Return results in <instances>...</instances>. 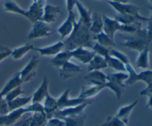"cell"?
Segmentation results:
<instances>
[{"instance_id":"1","label":"cell","mask_w":152,"mask_h":126,"mask_svg":"<svg viewBox=\"0 0 152 126\" xmlns=\"http://www.w3.org/2000/svg\"><path fill=\"white\" fill-rule=\"evenodd\" d=\"M93 36L90 31V27L85 25L80 19L77 22L75 21L74 30L63 42L64 48L67 50H73L78 47L92 48Z\"/></svg>"},{"instance_id":"2","label":"cell","mask_w":152,"mask_h":126,"mask_svg":"<svg viewBox=\"0 0 152 126\" xmlns=\"http://www.w3.org/2000/svg\"><path fill=\"white\" fill-rule=\"evenodd\" d=\"M102 16L103 21V32L112 39H114V35L117 31L133 34L141 28L142 25L141 22L134 25H122L114 19H111L105 15H102Z\"/></svg>"},{"instance_id":"3","label":"cell","mask_w":152,"mask_h":126,"mask_svg":"<svg viewBox=\"0 0 152 126\" xmlns=\"http://www.w3.org/2000/svg\"><path fill=\"white\" fill-rule=\"evenodd\" d=\"M128 78H129V74L126 72H117L108 74L105 87L112 90L116 97L118 99H120L126 87L125 82Z\"/></svg>"},{"instance_id":"4","label":"cell","mask_w":152,"mask_h":126,"mask_svg":"<svg viewBox=\"0 0 152 126\" xmlns=\"http://www.w3.org/2000/svg\"><path fill=\"white\" fill-rule=\"evenodd\" d=\"M148 40L146 37V30L140 28L137 31L133 36H127L124 38L123 42L121 43V45L128 47L131 50H137L140 53L145 47H148Z\"/></svg>"},{"instance_id":"5","label":"cell","mask_w":152,"mask_h":126,"mask_svg":"<svg viewBox=\"0 0 152 126\" xmlns=\"http://www.w3.org/2000/svg\"><path fill=\"white\" fill-rule=\"evenodd\" d=\"M126 72L129 74V78L125 82L126 86L132 85L136 83L137 82H143L146 84L152 82L151 70H145L140 73H137L131 63L126 65Z\"/></svg>"},{"instance_id":"6","label":"cell","mask_w":152,"mask_h":126,"mask_svg":"<svg viewBox=\"0 0 152 126\" xmlns=\"http://www.w3.org/2000/svg\"><path fill=\"white\" fill-rule=\"evenodd\" d=\"M119 14H123V15H130V16H135L137 17L138 19H140L142 22H147L149 21V18L144 17V16H141L140 14V8L137 6L134 5V4H129V3H126V4H123V3H117L114 2V1H106Z\"/></svg>"},{"instance_id":"7","label":"cell","mask_w":152,"mask_h":126,"mask_svg":"<svg viewBox=\"0 0 152 126\" xmlns=\"http://www.w3.org/2000/svg\"><path fill=\"white\" fill-rule=\"evenodd\" d=\"M54 33V30L50 28L47 23L39 20L33 23L32 28L28 34V39L29 40H33L36 39L48 37Z\"/></svg>"},{"instance_id":"8","label":"cell","mask_w":152,"mask_h":126,"mask_svg":"<svg viewBox=\"0 0 152 126\" xmlns=\"http://www.w3.org/2000/svg\"><path fill=\"white\" fill-rule=\"evenodd\" d=\"M40 59L38 56H32L28 63L19 72L22 82H28L35 77L37 68L38 67Z\"/></svg>"},{"instance_id":"9","label":"cell","mask_w":152,"mask_h":126,"mask_svg":"<svg viewBox=\"0 0 152 126\" xmlns=\"http://www.w3.org/2000/svg\"><path fill=\"white\" fill-rule=\"evenodd\" d=\"M94 100L90 99V100L87 101V102H84V103L81 104V105H77V106L71 107V108H64V109L58 110V111L54 114L53 117H56V118H59L62 119L65 118V117L84 114V111L85 110H86V108H87L88 105H90L91 104H92Z\"/></svg>"},{"instance_id":"10","label":"cell","mask_w":152,"mask_h":126,"mask_svg":"<svg viewBox=\"0 0 152 126\" xmlns=\"http://www.w3.org/2000/svg\"><path fill=\"white\" fill-rule=\"evenodd\" d=\"M46 0H36L34 1L27 10V19L32 23L41 20Z\"/></svg>"},{"instance_id":"11","label":"cell","mask_w":152,"mask_h":126,"mask_svg":"<svg viewBox=\"0 0 152 126\" xmlns=\"http://www.w3.org/2000/svg\"><path fill=\"white\" fill-rule=\"evenodd\" d=\"M70 89H66L60 96L57 99L58 109H64V108H71V107L77 106L88 100H85L82 98L77 97L74 99H71L69 97ZM90 100V99H89Z\"/></svg>"},{"instance_id":"12","label":"cell","mask_w":152,"mask_h":126,"mask_svg":"<svg viewBox=\"0 0 152 126\" xmlns=\"http://www.w3.org/2000/svg\"><path fill=\"white\" fill-rule=\"evenodd\" d=\"M58 69L59 71V76L63 80H66L76 76L83 71L81 67L73 63L71 61L65 63V65H62Z\"/></svg>"},{"instance_id":"13","label":"cell","mask_w":152,"mask_h":126,"mask_svg":"<svg viewBox=\"0 0 152 126\" xmlns=\"http://www.w3.org/2000/svg\"><path fill=\"white\" fill-rule=\"evenodd\" d=\"M68 13V16H67L65 21L57 29L58 34L60 35L62 39L66 38L71 34L74 30V22L76 21L75 14H74V11H70Z\"/></svg>"},{"instance_id":"14","label":"cell","mask_w":152,"mask_h":126,"mask_svg":"<svg viewBox=\"0 0 152 126\" xmlns=\"http://www.w3.org/2000/svg\"><path fill=\"white\" fill-rule=\"evenodd\" d=\"M64 48V42L62 41L56 42V43L44 47H34L33 50L37 51L39 53L40 56H56V54L61 52Z\"/></svg>"},{"instance_id":"15","label":"cell","mask_w":152,"mask_h":126,"mask_svg":"<svg viewBox=\"0 0 152 126\" xmlns=\"http://www.w3.org/2000/svg\"><path fill=\"white\" fill-rule=\"evenodd\" d=\"M61 13L60 7L58 6L51 5V4H45L43 10V14L42 16L41 21L45 23H53L56 21L58 16Z\"/></svg>"},{"instance_id":"16","label":"cell","mask_w":152,"mask_h":126,"mask_svg":"<svg viewBox=\"0 0 152 126\" xmlns=\"http://www.w3.org/2000/svg\"><path fill=\"white\" fill-rule=\"evenodd\" d=\"M71 51V57L80 61L83 64H88L96 53L88 50L86 47H78Z\"/></svg>"},{"instance_id":"17","label":"cell","mask_w":152,"mask_h":126,"mask_svg":"<svg viewBox=\"0 0 152 126\" xmlns=\"http://www.w3.org/2000/svg\"><path fill=\"white\" fill-rule=\"evenodd\" d=\"M85 79L92 85L103 86L105 87V84L107 82V75L101 71H91L86 76Z\"/></svg>"},{"instance_id":"18","label":"cell","mask_w":152,"mask_h":126,"mask_svg":"<svg viewBox=\"0 0 152 126\" xmlns=\"http://www.w3.org/2000/svg\"><path fill=\"white\" fill-rule=\"evenodd\" d=\"M44 100V104L42 105L43 108H44V113L47 119H49L53 117L55 113L59 110L58 109L57 99L50 96V93H48Z\"/></svg>"},{"instance_id":"19","label":"cell","mask_w":152,"mask_h":126,"mask_svg":"<svg viewBox=\"0 0 152 126\" xmlns=\"http://www.w3.org/2000/svg\"><path fill=\"white\" fill-rule=\"evenodd\" d=\"M48 79L47 77L45 76L42 79V82L39 88L36 90L32 95V99H31V102L35 103V102H39L44 100L45 98L46 97L47 94L48 93Z\"/></svg>"},{"instance_id":"20","label":"cell","mask_w":152,"mask_h":126,"mask_svg":"<svg viewBox=\"0 0 152 126\" xmlns=\"http://www.w3.org/2000/svg\"><path fill=\"white\" fill-rule=\"evenodd\" d=\"M71 59H72V57H71V51L70 50H65L63 51L62 50L58 54L54 56L53 59H50V65L56 68H59L62 65H65V63L69 62Z\"/></svg>"},{"instance_id":"21","label":"cell","mask_w":152,"mask_h":126,"mask_svg":"<svg viewBox=\"0 0 152 126\" xmlns=\"http://www.w3.org/2000/svg\"><path fill=\"white\" fill-rule=\"evenodd\" d=\"M90 31L92 34L96 35L103 31V21L102 16L97 12L91 13V22Z\"/></svg>"},{"instance_id":"22","label":"cell","mask_w":152,"mask_h":126,"mask_svg":"<svg viewBox=\"0 0 152 126\" xmlns=\"http://www.w3.org/2000/svg\"><path fill=\"white\" fill-rule=\"evenodd\" d=\"M88 65V72L94 71H102L108 68L105 59L102 56L97 54L94 55V56L92 58L91 62Z\"/></svg>"},{"instance_id":"23","label":"cell","mask_w":152,"mask_h":126,"mask_svg":"<svg viewBox=\"0 0 152 126\" xmlns=\"http://www.w3.org/2000/svg\"><path fill=\"white\" fill-rule=\"evenodd\" d=\"M137 103H138V101L136 100L134 101V102H132V103L129 104V105L121 107V108L119 109L116 117H117L118 119H120V120H122L125 124L127 125L128 122H129V116H130L131 113L132 112V111L134 109L135 107L137 106Z\"/></svg>"},{"instance_id":"24","label":"cell","mask_w":152,"mask_h":126,"mask_svg":"<svg viewBox=\"0 0 152 126\" xmlns=\"http://www.w3.org/2000/svg\"><path fill=\"white\" fill-rule=\"evenodd\" d=\"M76 7L80 14V20L85 25L88 26H91V11L90 10H88L79 0L76 2Z\"/></svg>"},{"instance_id":"25","label":"cell","mask_w":152,"mask_h":126,"mask_svg":"<svg viewBox=\"0 0 152 126\" xmlns=\"http://www.w3.org/2000/svg\"><path fill=\"white\" fill-rule=\"evenodd\" d=\"M105 87L103 86L92 85L89 87H83L78 97L82 98L85 100H89L96 96L98 93H100Z\"/></svg>"},{"instance_id":"26","label":"cell","mask_w":152,"mask_h":126,"mask_svg":"<svg viewBox=\"0 0 152 126\" xmlns=\"http://www.w3.org/2000/svg\"><path fill=\"white\" fill-rule=\"evenodd\" d=\"M25 113H26L25 107V108H19V109L10 111L8 114L4 115L5 126H13Z\"/></svg>"},{"instance_id":"27","label":"cell","mask_w":152,"mask_h":126,"mask_svg":"<svg viewBox=\"0 0 152 126\" xmlns=\"http://www.w3.org/2000/svg\"><path fill=\"white\" fill-rule=\"evenodd\" d=\"M31 99L32 96H26V97H19L16 98L13 100L10 101V102H7V108H8L9 112L14 110L19 109V108H25L28 104H29L31 102Z\"/></svg>"},{"instance_id":"28","label":"cell","mask_w":152,"mask_h":126,"mask_svg":"<svg viewBox=\"0 0 152 126\" xmlns=\"http://www.w3.org/2000/svg\"><path fill=\"white\" fill-rule=\"evenodd\" d=\"M136 66L138 68L148 70L149 68V48L145 47L144 50L140 52L137 59L136 60Z\"/></svg>"},{"instance_id":"29","label":"cell","mask_w":152,"mask_h":126,"mask_svg":"<svg viewBox=\"0 0 152 126\" xmlns=\"http://www.w3.org/2000/svg\"><path fill=\"white\" fill-rule=\"evenodd\" d=\"M93 39L95 40L96 43L107 47V48H114V47H115L116 45L114 39L110 38L103 31L99 33V34H96V35H94Z\"/></svg>"},{"instance_id":"30","label":"cell","mask_w":152,"mask_h":126,"mask_svg":"<svg viewBox=\"0 0 152 126\" xmlns=\"http://www.w3.org/2000/svg\"><path fill=\"white\" fill-rule=\"evenodd\" d=\"M22 83L23 82H22V79H21L20 76H19V72H18L11 79L9 80L8 82L5 84V86L3 87L2 90L0 91V93H1V94L4 97V96H5L7 93H8L10 90H13V89H15L16 87L22 85Z\"/></svg>"},{"instance_id":"31","label":"cell","mask_w":152,"mask_h":126,"mask_svg":"<svg viewBox=\"0 0 152 126\" xmlns=\"http://www.w3.org/2000/svg\"><path fill=\"white\" fill-rule=\"evenodd\" d=\"M62 119L65 122V126H84L86 120V115L85 114H82L65 117Z\"/></svg>"},{"instance_id":"32","label":"cell","mask_w":152,"mask_h":126,"mask_svg":"<svg viewBox=\"0 0 152 126\" xmlns=\"http://www.w3.org/2000/svg\"><path fill=\"white\" fill-rule=\"evenodd\" d=\"M104 59L106 61L108 68H112V69L117 71V72H126V65L123 63H122L117 59L113 57L111 55H108V56H105Z\"/></svg>"},{"instance_id":"33","label":"cell","mask_w":152,"mask_h":126,"mask_svg":"<svg viewBox=\"0 0 152 126\" xmlns=\"http://www.w3.org/2000/svg\"><path fill=\"white\" fill-rule=\"evenodd\" d=\"M34 46L31 44H27L25 45L20 46L19 47L14 48L12 50L11 56L13 59L15 60H19V59H22L25 55H26L28 52L31 50H33Z\"/></svg>"},{"instance_id":"34","label":"cell","mask_w":152,"mask_h":126,"mask_svg":"<svg viewBox=\"0 0 152 126\" xmlns=\"http://www.w3.org/2000/svg\"><path fill=\"white\" fill-rule=\"evenodd\" d=\"M4 9L5 11L10 12V13H16V14L21 15L26 18L27 10H23L22 7H19L18 4H16L14 1H7L4 4Z\"/></svg>"},{"instance_id":"35","label":"cell","mask_w":152,"mask_h":126,"mask_svg":"<svg viewBox=\"0 0 152 126\" xmlns=\"http://www.w3.org/2000/svg\"><path fill=\"white\" fill-rule=\"evenodd\" d=\"M114 19L120 22L122 25H134V24L140 23L142 22V21L137 17L130 16V15H123V14H117L116 15Z\"/></svg>"},{"instance_id":"36","label":"cell","mask_w":152,"mask_h":126,"mask_svg":"<svg viewBox=\"0 0 152 126\" xmlns=\"http://www.w3.org/2000/svg\"><path fill=\"white\" fill-rule=\"evenodd\" d=\"M45 114L42 113H33L31 114L29 126H45L47 122Z\"/></svg>"},{"instance_id":"37","label":"cell","mask_w":152,"mask_h":126,"mask_svg":"<svg viewBox=\"0 0 152 126\" xmlns=\"http://www.w3.org/2000/svg\"><path fill=\"white\" fill-rule=\"evenodd\" d=\"M110 55L113 57L116 58V59H118L119 61L122 62V63L124 64L125 65H128V64L130 63L129 62V59L126 54H124L122 52L119 51V50H116L114 48H110Z\"/></svg>"},{"instance_id":"38","label":"cell","mask_w":152,"mask_h":126,"mask_svg":"<svg viewBox=\"0 0 152 126\" xmlns=\"http://www.w3.org/2000/svg\"><path fill=\"white\" fill-rule=\"evenodd\" d=\"M24 93H25V92L22 90V86L20 85L19 86V87H16L15 89H13V90H10L8 93H7V94L4 96V98L6 100V102H10V101L13 100V99H16V98L20 96L21 95L23 94Z\"/></svg>"},{"instance_id":"39","label":"cell","mask_w":152,"mask_h":126,"mask_svg":"<svg viewBox=\"0 0 152 126\" xmlns=\"http://www.w3.org/2000/svg\"><path fill=\"white\" fill-rule=\"evenodd\" d=\"M100 126H126V125L116 116H110Z\"/></svg>"},{"instance_id":"40","label":"cell","mask_w":152,"mask_h":126,"mask_svg":"<svg viewBox=\"0 0 152 126\" xmlns=\"http://www.w3.org/2000/svg\"><path fill=\"white\" fill-rule=\"evenodd\" d=\"M93 49V51L96 54L99 55V56H102L103 58H105V56L110 55V49L107 48V47H104V46L100 45L98 43H95L94 44L92 47Z\"/></svg>"},{"instance_id":"41","label":"cell","mask_w":152,"mask_h":126,"mask_svg":"<svg viewBox=\"0 0 152 126\" xmlns=\"http://www.w3.org/2000/svg\"><path fill=\"white\" fill-rule=\"evenodd\" d=\"M26 113H44V108L43 105L39 102H35V103H31L28 106L25 107Z\"/></svg>"},{"instance_id":"42","label":"cell","mask_w":152,"mask_h":126,"mask_svg":"<svg viewBox=\"0 0 152 126\" xmlns=\"http://www.w3.org/2000/svg\"><path fill=\"white\" fill-rule=\"evenodd\" d=\"M45 126H65V122L61 119L52 117L47 120Z\"/></svg>"},{"instance_id":"43","label":"cell","mask_w":152,"mask_h":126,"mask_svg":"<svg viewBox=\"0 0 152 126\" xmlns=\"http://www.w3.org/2000/svg\"><path fill=\"white\" fill-rule=\"evenodd\" d=\"M12 50L6 46L0 45V62L5 59L6 58L11 56Z\"/></svg>"},{"instance_id":"44","label":"cell","mask_w":152,"mask_h":126,"mask_svg":"<svg viewBox=\"0 0 152 126\" xmlns=\"http://www.w3.org/2000/svg\"><path fill=\"white\" fill-rule=\"evenodd\" d=\"M146 30V37L148 43L152 41V20L149 18V21L148 22V26L145 28Z\"/></svg>"},{"instance_id":"45","label":"cell","mask_w":152,"mask_h":126,"mask_svg":"<svg viewBox=\"0 0 152 126\" xmlns=\"http://www.w3.org/2000/svg\"><path fill=\"white\" fill-rule=\"evenodd\" d=\"M141 96H149L152 95V82L147 84V87L140 92Z\"/></svg>"},{"instance_id":"46","label":"cell","mask_w":152,"mask_h":126,"mask_svg":"<svg viewBox=\"0 0 152 126\" xmlns=\"http://www.w3.org/2000/svg\"><path fill=\"white\" fill-rule=\"evenodd\" d=\"M77 0H66V9L68 12L73 11Z\"/></svg>"},{"instance_id":"47","label":"cell","mask_w":152,"mask_h":126,"mask_svg":"<svg viewBox=\"0 0 152 126\" xmlns=\"http://www.w3.org/2000/svg\"><path fill=\"white\" fill-rule=\"evenodd\" d=\"M148 102H147L146 108H151V109H152V95L148 96Z\"/></svg>"},{"instance_id":"48","label":"cell","mask_w":152,"mask_h":126,"mask_svg":"<svg viewBox=\"0 0 152 126\" xmlns=\"http://www.w3.org/2000/svg\"><path fill=\"white\" fill-rule=\"evenodd\" d=\"M106 1H114V2L123 3V4H126V3H129V0H106Z\"/></svg>"},{"instance_id":"49","label":"cell","mask_w":152,"mask_h":126,"mask_svg":"<svg viewBox=\"0 0 152 126\" xmlns=\"http://www.w3.org/2000/svg\"><path fill=\"white\" fill-rule=\"evenodd\" d=\"M92 1H103V0H92Z\"/></svg>"},{"instance_id":"50","label":"cell","mask_w":152,"mask_h":126,"mask_svg":"<svg viewBox=\"0 0 152 126\" xmlns=\"http://www.w3.org/2000/svg\"><path fill=\"white\" fill-rule=\"evenodd\" d=\"M36 1V0H33V2H34V1Z\"/></svg>"}]
</instances>
